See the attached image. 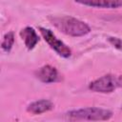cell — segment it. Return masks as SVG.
Here are the masks:
<instances>
[{"label": "cell", "instance_id": "1", "mask_svg": "<svg viewBox=\"0 0 122 122\" xmlns=\"http://www.w3.org/2000/svg\"><path fill=\"white\" fill-rule=\"evenodd\" d=\"M51 22L61 32L72 37L84 36L91 31V28L87 23L69 15L52 17Z\"/></svg>", "mask_w": 122, "mask_h": 122}, {"label": "cell", "instance_id": "2", "mask_svg": "<svg viewBox=\"0 0 122 122\" xmlns=\"http://www.w3.org/2000/svg\"><path fill=\"white\" fill-rule=\"evenodd\" d=\"M112 116V112L109 110L102 108H83L78 110H73L66 113V117L70 120H109Z\"/></svg>", "mask_w": 122, "mask_h": 122}, {"label": "cell", "instance_id": "3", "mask_svg": "<svg viewBox=\"0 0 122 122\" xmlns=\"http://www.w3.org/2000/svg\"><path fill=\"white\" fill-rule=\"evenodd\" d=\"M39 31H40L41 35L43 36L44 40L49 44V46L58 55H60L61 57H64V58H68L71 56V49L63 41L58 39L51 30L39 27Z\"/></svg>", "mask_w": 122, "mask_h": 122}, {"label": "cell", "instance_id": "4", "mask_svg": "<svg viewBox=\"0 0 122 122\" xmlns=\"http://www.w3.org/2000/svg\"><path fill=\"white\" fill-rule=\"evenodd\" d=\"M116 88H118L117 76L112 74L103 75L91 82L89 85V89L91 91L100 93H111Z\"/></svg>", "mask_w": 122, "mask_h": 122}, {"label": "cell", "instance_id": "5", "mask_svg": "<svg viewBox=\"0 0 122 122\" xmlns=\"http://www.w3.org/2000/svg\"><path fill=\"white\" fill-rule=\"evenodd\" d=\"M35 76L41 82L46 84L54 83L60 80V75L57 70L51 65H45L40 69H38L35 71Z\"/></svg>", "mask_w": 122, "mask_h": 122}, {"label": "cell", "instance_id": "6", "mask_svg": "<svg viewBox=\"0 0 122 122\" xmlns=\"http://www.w3.org/2000/svg\"><path fill=\"white\" fill-rule=\"evenodd\" d=\"M76 3L99 9H118L122 8V0H74Z\"/></svg>", "mask_w": 122, "mask_h": 122}, {"label": "cell", "instance_id": "7", "mask_svg": "<svg viewBox=\"0 0 122 122\" xmlns=\"http://www.w3.org/2000/svg\"><path fill=\"white\" fill-rule=\"evenodd\" d=\"M53 109V103L48 99H40L28 105L27 111L31 114H41Z\"/></svg>", "mask_w": 122, "mask_h": 122}, {"label": "cell", "instance_id": "8", "mask_svg": "<svg viewBox=\"0 0 122 122\" xmlns=\"http://www.w3.org/2000/svg\"><path fill=\"white\" fill-rule=\"evenodd\" d=\"M20 36L25 43V46L28 50H32L35 48L39 42V36L36 33L35 30L31 27H26L20 31Z\"/></svg>", "mask_w": 122, "mask_h": 122}, {"label": "cell", "instance_id": "9", "mask_svg": "<svg viewBox=\"0 0 122 122\" xmlns=\"http://www.w3.org/2000/svg\"><path fill=\"white\" fill-rule=\"evenodd\" d=\"M13 44H14V33L12 31H9L4 35V38H3V41L1 44V48L4 51L10 52Z\"/></svg>", "mask_w": 122, "mask_h": 122}, {"label": "cell", "instance_id": "10", "mask_svg": "<svg viewBox=\"0 0 122 122\" xmlns=\"http://www.w3.org/2000/svg\"><path fill=\"white\" fill-rule=\"evenodd\" d=\"M108 41L111 45H112V47L122 51V39L117 38V37H109Z\"/></svg>", "mask_w": 122, "mask_h": 122}, {"label": "cell", "instance_id": "11", "mask_svg": "<svg viewBox=\"0 0 122 122\" xmlns=\"http://www.w3.org/2000/svg\"><path fill=\"white\" fill-rule=\"evenodd\" d=\"M117 80H118V87L122 88V75L117 76Z\"/></svg>", "mask_w": 122, "mask_h": 122}]
</instances>
